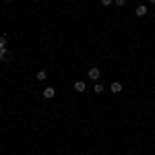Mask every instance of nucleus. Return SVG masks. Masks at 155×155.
<instances>
[{
    "label": "nucleus",
    "instance_id": "nucleus-12",
    "mask_svg": "<svg viewBox=\"0 0 155 155\" xmlns=\"http://www.w3.org/2000/svg\"><path fill=\"white\" fill-rule=\"evenodd\" d=\"M149 4H155V0H149Z\"/></svg>",
    "mask_w": 155,
    "mask_h": 155
},
{
    "label": "nucleus",
    "instance_id": "nucleus-1",
    "mask_svg": "<svg viewBox=\"0 0 155 155\" xmlns=\"http://www.w3.org/2000/svg\"><path fill=\"white\" fill-rule=\"evenodd\" d=\"M41 95H44V99H52V97L56 95V89H54V87H46Z\"/></svg>",
    "mask_w": 155,
    "mask_h": 155
},
{
    "label": "nucleus",
    "instance_id": "nucleus-4",
    "mask_svg": "<svg viewBox=\"0 0 155 155\" xmlns=\"http://www.w3.org/2000/svg\"><path fill=\"white\" fill-rule=\"evenodd\" d=\"M99 74H101V72H99V68H97V66L89 68V79H91V81H97V79H99Z\"/></svg>",
    "mask_w": 155,
    "mask_h": 155
},
{
    "label": "nucleus",
    "instance_id": "nucleus-10",
    "mask_svg": "<svg viewBox=\"0 0 155 155\" xmlns=\"http://www.w3.org/2000/svg\"><path fill=\"white\" fill-rule=\"evenodd\" d=\"M114 4H116V6H124V4H126V0H114Z\"/></svg>",
    "mask_w": 155,
    "mask_h": 155
},
{
    "label": "nucleus",
    "instance_id": "nucleus-5",
    "mask_svg": "<svg viewBox=\"0 0 155 155\" xmlns=\"http://www.w3.org/2000/svg\"><path fill=\"white\" fill-rule=\"evenodd\" d=\"M110 89H112V93H120L122 91V83L120 81H114V83L110 85Z\"/></svg>",
    "mask_w": 155,
    "mask_h": 155
},
{
    "label": "nucleus",
    "instance_id": "nucleus-6",
    "mask_svg": "<svg viewBox=\"0 0 155 155\" xmlns=\"http://www.w3.org/2000/svg\"><path fill=\"white\" fill-rule=\"evenodd\" d=\"M134 12H137V17H145V15H147V6H145V4H139Z\"/></svg>",
    "mask_w": 155,
    "mask_h": 155
},
{
    "label": "nucleus",
    "instance_id": "nucleus-9",
    "mask_svg": "<svg viewBox=\"0 0 155 155\" xmlns=\"http://www.w3.org/2000/svg\"><path fill=\"white\" fill-rule=\"evenodd\" d=\"M0 48H6V35H0Z\"/></svg>",
    "mask_w": 155,
    "mask_h": 155
},
{
    "label": "nucleus",
    "instance_id": "nucleus-3",
    "mask_svg": "<svg viewBox=\"0 0 155 155\" xmlns=\"http://www.w3.org/2000/svg\"><path fill=\"white\" fill-rule=\"evenodd\" d=\"M85 89H87V83L85 81H74V91L77 93H83Z\"/></svg>",
    "mask_w": 155,
    "mask_h": 155
},
{
    "label": "nucleus",
    "instance_id": "nucleus-7",
    "mask_svg": "<svg viewBox=\"0 0 155 155\" xmlns=\"http://www.w3.org/2000/svg\"><path fill=\"white\" fill-rule=\"evenodd\" d=\"M35 79H37V81H46V79H48V74H46V71H37Z\"/></svg>",
    "mask_w": 155,
    "mask_h": 155
},
{
    "label": "nucleus",
    "instance_id": "nucleus-2",
    "mask_svg": "<svg viewBox=\"0 0 155 155\" xmlns=\"http://www.w3.org/2000/svg\"><path fill=\"white\" fill-rule=\"evenodd\" d=\"M11 60V52L6 48H0V62H8Z\"/></svg>",
    "mask_w": 155,
    "mask_h": 155
},
{
    "label": "nucleus",
    "instance_id": "nucleus-11",
    "mask_svg": "<svg viewBox=\"0 0 155 155\" xmlns=\"http://www.w3.org/2000/svg\"><path fill=\"white\" fill-rule=\"evenodd\" d=\"M99 2H101L104 6H110V4H114V0H99Z\"/></svg>",
    "mask_w": 155,
    "mask_h": 155
},
{
    "label": "nucleus",
    "instance_id": "nucleus-8",
    "mask_svg": "<svg viewBox=\"0 0 155 155\" xmlns=\"http://www.w3.org/2000/svg\"><path fill=\"white\" fill-rule=\"evenodd\" d=\"M95 93H104V85L101 83H95Z\"/></svg>",
    "mask_w": 155,
    "mask_h": 155
}]
</instances>
